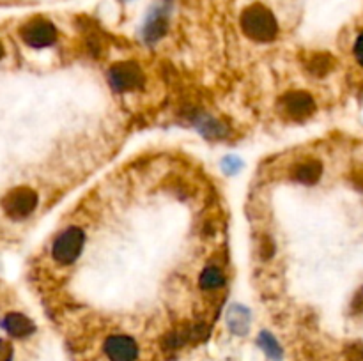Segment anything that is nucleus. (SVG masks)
Returning <instances> with one entry per match:
<instances>
[{"label": "nucleus", "mask_w": 363, "mask_h": 361, "mask_svg": "<svg viewBox=\"0 0 363 361\" xmlns=\"http://www.w3.org/2000/svg\"><path fill=\"white\" fill-rule=\"evenodd\" d=\"M2 55H4V48H2V43H0V59H2Z\"/></svg>", "instance_id": "nucleus-22"}, {"label": "nucleus", "mask_w": 363, "mask_h": 361, "mask_svg": "<svg viewBox=\"0 0 363 361\" xmlns=\"http://www.w3.org/2000/svg\"><path fill=\"white\" fill-rule=\"evenodd\" d=\"M21 38H23V41L29 47L45 48L55 43V39H57V29H55L51 21L36 18V20H30L27 25L21 27Z\"/></svg>", "instance_id": "nucleus-4"}, {"label": "nucleus", "mask_w": 363, "mask_h": 361, "mask_svg": "<svg viewBox=\"0 0 363 361\" xmlns=\"http://www.w3.org/2000/svg\"><path fill=\"white\" fill-rule=\"evenodd\" d=\"M197 128L200 130V133L206 135L207 139H222L227 135V128L213 117H204L197 121Z\"/></svg>", "instance_id": "nucleus-14"}, {"label": "nucleus", "mask_w": 363, "mask_h": 361, "mask_svg": "<svg viewBox=\"0 0 363 361\" xmlns=\"http://www.w3.org/2000/svg\"><path fill=\"white\" fill-rule=\"evenodd\" d=\"M257 344H259V347L264 351V354L270 358V360H273V361L282 360V356H283L282 347H280V344L277 342V338H274L271 333L262 331L257 338Z\"/></svg>", "instance_id": "nucleus-13"}, {"label": "nucleus", "mask_w": 363, "mask_h": 361, "mask_svg": "<svg viewBox=\"0 0 363 361\" xmlns=\"http://www.w3.org/2000/svg\"><path fill=\"white\" fill-rule=\"evenodd\" d=\"M333 64H335V60H333V57H331V55L317 54L312 57L309 67H310V71H312L314 75L325 76L326 73L333 69Z\"/></svg>", "instance_id": "nucleus-15"}, {"label": "nucleus", "mask_w": 363, "mask_h": 361, "mask_svg": "<svg viewBox=\"0 0 363 361\" xmlns=\"http://www.w3.org/2000/svg\"><path fill=\"white\" fill-rule=\"evenodd\" d=\"M108 82L117 93L133 91V89L142 85V82H144V73H142L139 64L119 62L110 67Z\"/></svg>", "instance_id": "nucleus-3"}, {"label": "nucleus", "mask_w": 363, "mask_h": 361, "mask_svg": "<svg viewBox=\"0 0 363 361\" xmlns=\"http://www.w3.org/2000/svg\"><path fill=\"white\" fill-rule=\"evenodd\" d=\"M355 57H356V60H358L360 66H363V32H360V36L356 38Z\"/></svg>", "instance_id": "nucleus-20"}, {"label": "nucleus", "mask_w": 363, "mask_h": 361, "mask_svg": "<svg viewBox=\"0 0 363 361\" xmlns=\"http://www.w3.org/2000/svg\"><path fill=\"white\" fill-rule=\"evenodd\" d=\"M85 244V232L76 225L64 229L51 244V257L60 266H69L80 257Z\"/></svg>", "instance_id": "nucleus-2"}, {"label": "nucleus", "mask_w": 363, "mask_h": 361, "mask_svg": "<svg viewBox=\"0 0 363 361\" xmlns=\"http://www.w3.org/2000/svg\"><path fill=\"white\" fill-rule=\"evenodd\" d=\"M259 252H261L262 259H270L274 252L273 241H271L270 237H264V240L261 241V244H259Z\"/></svg>", "instance_id": "nucleus-17"}, {"label": "nucleus", "mask_w": 363, "mask_h": 361, "mask_svg": "<svg viewBox=\"0 0 363 361\" xmlns=\"http://www.w3.org/2000/svg\"><path fill=\"white\" fill-rule=\"evenodd\" d=\"M282 112L288 115L289 119L294 121H303V119L310 117L316 110V101L309 93L303 91H296V93H289L282 97Z\"/></svg>", "instance_id": "nucleus-7"}, {"label": "nucleus", "mask_w": 363, "mask_h": 361, "mask_svg": "<svg viewBox=\"0 0 363 361\" xmlns=\"http://www.w3.org/2000/svg\"><path fill=\"white\" fill-rule=\"evenodd\" d=\"M241 167V161L237 160V158H233V156H229V158H225L224 160V170L229 174H234L237 172Z\"/></svg>", "instance_id": "nucleus-19"}, {"label": "nucleus", "mask_w": 363, "mask_h": 361, "mask_svg": "<svg viewBox=\"0 0 363 361\" xmlns=\"http://www.w3.org/2000/svg\"><path fill=\"white\" fill-rule=\"evenodd\" d=\"M169 29V18L165 14L163 9H156L154 13L149 16L144 27V39L148 43H156L163 38Z\"/></svg>", "instance_id": "nucleus-8"}, {"label": "nucleus", "mask_w": 363, "mask_h": 361, "mask_svg": "<svg viewBox=\"0 0 363 361\" xmlns=\"http://www.w3.org/2000/svg\"><path fill=\"white\" fill-rule=\"evenodd\" d=\"M199 286L204 290H216L225 286V275L218 266H206L199 277Z\"/></svg>", "instance_id": "nucleus-12"}, {"label": "nucleus", "mask_w": 363, "mask_h": 361, "mask_svg": "<svg viewBox=\"0 0 363 361\" xmlns=\"http://www.w3.org/2000/svg\"><path fill=\"white\" fill-rule=\"evenodd\" d=\"M241 29L250 39L257 43H268L277 38L279 23L270 9L262 4H254L246 8L241 14Z\"/></svg>", "instance_id": "nucleus-1"}, {"label": "nucleus", "mask_w": 363, "mask_h": 361, "mask_svg": "<svg viewBox=\"0 0 363 361\" xmlns=\"http://www.w3.org/2000/svg\"><path fill=\"white\" fill-rule=\"evenodd\" d=\"M353 183L356 185V188L363 189V170H360V172H356L355 176H353Z\"/></svg>", "instance_id": "nucleus-21"}, {"label": "nucleus", "mask_w": 363, "mask_h": 361, "mask_svg": "<svg viewBox=\"0 0 363 361\" xmlns=\"http://www.w3.org/2000/svg\"><path fill=\"white\" fill-rule=\"evenodd\" d=\"M103 353L110 361H137L139 344L128 335H110L103 344Z\"/></svg>", "instance_id": "nucleus-6"}, {"label": "nucleus", "mask_w": 363, "mask_h": 361, "mask_svg": "<svg viewBox=\"0 0 363 361\" xmlns=\"http://www.w3.org/2000/svg\"><path fill=\"white\" fill-rule=\"evenodd\" d=\"M351 314L353 315H363V287H360L353 296L351 301Z\"/></svg>", "instance_id": "nucleus-16"}, {"label": "nucleus", "mask_w": 363, "mask_h": 361, "mask_svg": "<svg viewBox=\"0 0 363 361\" xmlns=\"http://www.w3.org/2000/svg\"><path fill=\"white\" fill-rule=\"evenodd\" d=\"M13 358V347L11 344L0 338V361H11Z\"/></svg>", "instance_id": "nucleus-18"}, {"label": "nucleus", "mask_w": 363, "mask_h": 361, "mask_svg": "<svg viewBox=\"0 0 363 361\" xmlns=\"http://www.w3.org/2000/svg\"><path fill=\"white\" fill-rule=\"evenodd\" d=\"M321 176L323 167L317 160H309L300 165H296L291 174L292 179L301 183V185H316L317 180L321 179Z\"/></svg>", "instance_id": "nucleus-10"}, {"label": "nucleus", "mask_w": 363, "mask_h": 361, "mask_svg": "<svg viewBox=\"0 0 363 361\" xmlns=\"http://www.w3.org/2000/svg\"><path fill=\"white\" fill-rule=\"evenodd\" d=\"M38 206V195L30 188H18L4 198L5 213L14 220H21L29 216Z\"/></svg>", "instance_id": "nucleus-5"}, {"label": "nucleus", "mask_w": 363, "mask_h": 361, "mask_svg": "<svg viewBox=\"0 0 363 361\" xmlns=\"http://www.w3.org/2000/svg\"><path fill=\"white\" fill-rule=\"evenodd\" d=\"M225 319H227V326L229 329L234 333V335H246L250 329V312L248 308L241 307V305H234L227 310V315H225Z\"/></svg>", "instance_id": "nucleus-9"}, {"label": "nucleus", "mask_w": 363, "mask_h": 361, "mask_svg": "<svg viewBox=\"0 0 363 361\" xmlns=\"http://www.w3.org/2000/svg\"><path fill=\"white\" fill-rule=\"evenodd\" d=\"M4 328L5 331L11 336H16V338H23V336H29L34 333V323L30 319H27L25 315L21 314H9L4 319Z\"/></svg>", "instance_id": "nucleus-11"}]
</instances>
